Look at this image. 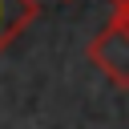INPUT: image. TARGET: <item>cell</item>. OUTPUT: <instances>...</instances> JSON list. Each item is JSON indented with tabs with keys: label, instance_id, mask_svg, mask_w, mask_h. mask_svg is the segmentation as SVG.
I'll list each match as a JSON object with an SVG mask.
<instances>
[{
	"label": "cell",
	"instance_id": "3957f363",
	"mask_svg": "<svg viewBox=\"0 0 129 129\" xmlns=\"http://www.w3.org/2000/svg\"><path fill=\"white\" fill-rule=\"evenodd\" d=\"M117 16H121V20L129 24V0H125V4H117Z\"/></svg>",
	"mask_w": 129,
	"mask_h": 129
},
{
	"label": "cell",
	"instance_id": "6da1fadb",
	"mask_svg": "<svg viewBox=\"0 0 129 129\" xmlns=\"http://www.w3.org/2000/svg\"><path fill=\"white\" fill-rule=\"evenodd\" d=\"M89 60L117 85V89H129V24L113 12V20L89 40Z\"/></svg>",
	"mask_w": 129,
	"mask_h": 129
},
{
	"label": "cell",
	"instance_id": "7a4b0ae2",
	"mask_svg": "<svg viewBox=\"0 0 129 129\" xmlns=\"http://www.w3.org/2000/svg\"><path fill=\"white\" fill-rule=\"evenodd\" d=\"M40 16V4L36 0H0V52Z\"/></svg>",
	"mask_w": 129,
	"mask_h": 129
},
{
	"label": "cell",
	"instance_id": "277c9868",
	"mask_svg": "<svg viewBox=\"0 0 129 129\" xmlns=\"http://www.w3.org/2000/svg\"><path fill=\"white\" fill-rule=\"evenodd\" d=\"M113 4H125V0H113Z\"/></svg>",
	"mask_w": 129,
	"mask_h": 129
}]
</instances>
